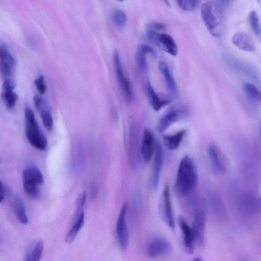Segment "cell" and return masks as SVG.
<instances>
[{
  "instance_id": "obj_1",
  "label": "cell",
  "mask_w": 261,
  "mask_h": 261,
  "mask_svg": "<svg viewBox=\"0 0 261 261\" xmlns=\"http://www.w3.org/2000/svg\"><path fill=\"white\" fill-rule=\"evenodd\" d=\"M198 181L196 167L192 160L184 156L178 167L175 182V190L181 196H186L195 188Z\"/></svg>"
},
{
  "instance_id": "obj_2",
  "label": "cell",
  "mask_w": 261,
  "mask_h": 261,
  "mask_svg": "<svg viewBox=\"0 0 261 261\" xmlns=\"http://www.w3.org/2000/svg\"><path fill=\"white\" fill-rule=\"evenodd\" d=\"M202 20L210 33L215 37L221 36L224 29L223 12L220 6L215 2H206L201 8Z\"/></svg>"
},
{
  "instance_id": "obj_3",
  "label": "cell",
  "mask_w": 261,
  "mask_h": 261,
  "mask_svg": "<svg viewBox=\"0 0 261 261\" xmlns=\"http://www.w3.org/2000/svg\"><path fill=\"white\" fill-rule=\"evenodd\" d=\"M24 127L26 137L31 145L35 148L45 150L47 147V139L40 128L32 109H24Z\"/></svg>"
},
{
  "instance_id": "obj_4",
  "label": "cell",
  "mask_w": 261,
  "mask_h": 261,
  "mask_svg": "<svg viewBox=\"0 0 261 261\" xmlns=\"http://www.w3.org/2000/svg\"><path fill=\"white\" fill-rule=\"evenodd\" d=\"M24 191L30 197L37 198L40 194L39 185L44 182L43 176L40 170L34 165L25 168L22 172Z\"/></svg>"
},
{
  "instance_id": "obj_5",
  "label": "cell",
  "mask_w": 261,
  "mask_h": 261,
  "mask_svg": "<svg viewBox=\"0 0 261 261\" xmlns=\"http://www.w3.org/2000/svg\"><path fill=\"white\" fill-rule=\"evenodd\" d=\"M189 114L187 107L175 105L168 108L159 120L156 129L159 133L166 130L172 124L185 118Z\"/></svg>"
},
{
  "instance_id": "obj_6",
  "label": "cell",
  "mask_w": 261,
  "mask_h": 261,
  "mask_svg": "<svg viewBox=\"0 0 261 261\" xmlns=\"http://www.w3.org/2000/svg\"><path fill=\"white\" fill-rule=\"evenodd\" d=\"M114 68L120 88L126 100L130 102L133 97V89L129 79L126 76L118 51L115 50L113 54Z\"/></svg>"
},
{
  "instance_id": "obj_7",
  "label": "cell",
  "mask_w": 261,
  "mask_h": 261,
  "mask_svg": "<svg viewBox=\"0 0 261 261\" xmlns=\"http://www.w3.org/2000/svg\"><path fill=\"white\" fill-rule=\"evenodd\" d=\"M147 37L150 41L155 43L161 49L172 56L177 55L178 47L170 35L166 33L160 34L149 29L147 32Z\"/></svg>"
},
{
  "instance_id": "obj_8",
  "label": "cell",
  "mask_w": 261,
  "mask_h": 261,
  "mask_svg": "<svg viewBox=\"0 0 261 261\" xmlns=\"http://www.w3.org/2000/svg\"><path fill=\"white\" fill-rule=\"evenodd\" d=\"M158 211L159 215L164 222L171 228L174 227V220L171 204L170 189L166 185L161 195L159 203Z\"/></svg>"
},
{
  "instance_id": "obj_9",
  "label": "cell",
  "mask_w": 261,
  "mask_h": 261,
  "mask_svg": "<svg viewBox=\"0 0 261 261\" xmlns=\"http://www.w3.org/2000/svg\"><path fill=\"white\" fill-rule=\"evenodd\" d=\"M207 152L214 171L219 173H227L229 170V162L222 151L215 144H210Z\"/></svg>"
},
{
  "instance_id": "obj_10",
  "label": "cell",
  "mask_w": 261,
  "mask_h": 261,
  "mask_svg": "<svg viewBox=\"0 0 261 261\" xmlns=\"http://www.w3.org/2000/svg\"><path fill=\"white\" fill-rule=\"evenodd\" d=\"M128 158L131 167L136 168L139 163V148L138 130L136 124H130L128 130Z\"/></svg>"
},
{
  "instance_id": "obj_11",
  "label": "cell",
  "mask_w": 261,
  "mask_h": 261,
  "mask_svg": "<svg viewBox=\"0 0 261 261\" xmlns=\"http://www.w3.org/2000/svg\"><path fill=\"white\" fill-rule=\"evenodd\" d=\"M127 203L124 202L120 211L116 225V232L121 249L124 251L128 246V231L126 221Z\"/></svg>"
},
{
  "instance_id": "obj_12",
  "label": "cell",
  "mask_w": 261,
  "mask_h": 261,
  "mask_svg": "<svg viewBox=\"0 0 261 261\" xmlns=\"http://www.w3.org/2000/svg\"><path fill=\"white\" fill-rule=\"evenodd\" d=\"M172 251L170 243L165 239L157 238L149 242L146 253L151 258H156L169 254Z\"/></svg>"
},
{
  "instance_id": "obj_13",
  "label": "cell",
  "mask_w": 261,
  "mask_h": 261,
  "mask_svg": "<svg viewBox=\"0 0 261 261\" xmlns=\"http://www.w3.org/2000/svg\"><path fill=\"white\" fill-rule=\"evenodd\" d=\"M205 221L204 212L201 208L196 209L194 214L192 229L195 242L200 246H202L205 244Z\"/></svg>"
},
{
  "instance_id": "obj_14",
  "label": "cell",
  "mask_w": 261,
  "mask_h": 261,
  "mask_svg": "<svg viewBox=\"0 0 261 261\" xmlns=\"http://www.w3.org/2000/svg\"><path fill=\"white\" fill-rule=\"evenodd\" d=\"M163 162V151L159 141H157L155 146V152L153 157L151 184L152 189L155 190L158 187L161 171Z\"/></svg>"
},
{
  "instance_id": "obj_15",
  "label": "cell",
  "mask_w": 261,
  "mask_h": 261,
  "mask_svg": "<svg viewBox=\"0 0 261 261\" xmlns=\"http://www.w3.org/2000/svg\"><path fill=\"white\" fill-rule=\"evenodd\" d=\"M0 64L2 76L5 79H9L14 71L15 61L11 53L3 45L0 47Z\"/></svg>"
},
{
  "instance_id": "obj_16",
  "label": "cell",
  "mask_w": 261,
  "mask_h": 261,
  "mask_svg": "<svg viewBox=\"0 0 261 261\" xmlns=\"http://www.w3.org/2000/svg\"><path fill=\"white\" fill-rule=\"evenodd\" d=\"M177 222L182 234L183 244L185 251L189 254H192L194 249V243L195 242L192 229L182 216L178 217Z\"/></svg>"
},
{
  "instance_id": "obj_17",
  "label": "cell",
  "mask_w": 261,
  "mask_h": 261,
  "mask_svg": "<svg viewBox=\"0 0 261 261\" xmlns=\"http://www.w3.org/2000/svg\"><path fill=\"white\" fill-rule=\"evenodd\" d=\"M153 145V135L149 129L145 128L143 133L140 153L143 161L146 163H148L152 157Z\"/></svg>"
},
{
  "instance_id": "obj_18",
  "label": "cell",
  "mask_w": 261,
  "mask_h": 261,
  "mask_svg": "<svg viewBox=\"0 0 261 261\" xmlns=\"http://www.w3.org/2000/svg\"><path fill=\"white\" fill-rule=\"evenodd\" d=\"M145 88L149 101L155 111H159L163 107L170 103V99L162 98L159 96L154 90L148 79L145 81Z\"/></svg>"
},
{
  "instance_id": "obj_19",
  "label": "cell",
  "mask_w": 261,
  "mask_h": 261,
  "mask_svg": "<svg viewBox=\"0 0 261 261\" xmlns=\"http://www.w3.org/2000/svg\"><path fill=\"white\" fill-rule=\"evenodd\" d=\"M151 54L155 56V51L147 44H141L138 48L136 54V65L138 70L141 73H145L148 69L146 55Z\"/></svg>"
},
{
  "instance_id": "obj_20",
  "label": "cell",
  "mask_w": 261,
  "mask_h": 261,
  "mask_svg": "<svg viewBox=\"0 0 261 261\" xmlns=\"http://www.w3.org/2000/svg\"><path fill=\"white\" fill-rule=\"evenodd\" d=\"M85 222L84 211H75L74 218L72 225L65 237V241L67 244L71 243Z\"/></svg>"
},
{
  "instance_id": "obj_21",
  "label": "cell",
  "mask_w": 261,
  "mask_h": 261,
  "mask_svg": "<svg viewBox=\"0 0 261 261\" xmlns=\"http://www.w3.org/2000/svg\"><path fill=\"white\" fill-rule=\"evenodd\" d=\"M232 43L238 48L244 51H253L255 49L251 37L246 33L238 32L231 38Z\"/></svg>"
},
{
  "instance_id": "obj_22",
  "label": "cell",
  "mask_w": 261,
  "mask_h": 261,
  "mask_svg": "<svg viewBox=\"0 0 261 261\" xmlns=\"http://www.w3.org/2000/svg\"><path fill=\"white\" fill-rule=\"evenodd\" d=\"M14 84L10 79H5L3 86V98L6 107L13 108L15 105L18 96L13 91Z\"/></svg>"
},
{
  "instance_id": "obj_23",
  "label": "cell",
  "mask_w": 261,
  "mask_h": 261,
  "mask_svg": "<svg viewBox=\"0 0 261 261\" xmlns=\"http://www.w3.org/2000/svg\"><path fill=\"white\" fill-rule=\"evenodd\" d=\"M43 249V243L41 240H38L33 242L27 249L23 261H40Z\"/></svg>"
},
{
  "instance_id": "obj_24",
  "label": "cell",
  "mask_w": 261,
  "mask_h": 261,
  "mask_svg": "<svg viewBox=\"0 0 261 261\" xmlns=\"http://www.w3.org/2000/svg\"><path fill=\"white\" fill-rule=\"evenodd\" d=\"M12 206L14 213L18 221L23 224L28 223L25 205L22 199L18 195L13 197Z\"/></svg>"
},
{
  "instance_id": "obj_25",
  "label": "cell",
  "mask_w": 261,
  "mask_h": 261,
  "mask_svg": "<svg viewBox=\"0 0 261 261\" xmlns=\"http://www.w3.org/2000/svg\"><path fill=\"white\" fill-rule=\"evenodd\" d=\"M187 130L181 129L172 135H166L163 136V141L167 149L173 150L177 149L184 139Z\"/></svg>"
},
{
  "instance_id": "obj_26",
  "label": "cell",
  "mask_w": 261,
  "mask_h": 261,
  "mask_svg": "<svg viewBox=\"0 0 261 261\" xmlns=\"http://www.w3.org/2000/svg\"><path fill=\"white\" fill-rule=\"evenodd\" d=\"M159 68L165 80L168 89L170 92L175 94L176 93V84L168 65L164 62L160 61L159 64Z\"/></svg>"
},
{
  "instance_id": "obj_27",
  "label": "cell",
  "mask_w": 261,
  "mask_h": 261,
  "mask_svg": "<svg viewBox=\"0 0 261 261\" xmlns=\"http://www.w3.org/2000/svg\"><path fill=\"white\" fill-rule=\"evenodd\" d=\"M126 15L122 10H114L112 14V20L114 25L119 29L123 28L126 22Z\"/></svg>"
},
{
  "instance_id": "obj_28",
  "label": "cell",
  "mask_w": 261,
  "mask_h": 261,
  "mask_svg": "<svg viewBox=\"0 0 261 261\" xmlns=\"http://www.w3.org/2000/svg\"><path fill=\"white\" fill-rule=\"evenodd\" d=\"M39 112H40L43 125L46 130L48 131L52 130L54 127V121L50 111L45 106Z\"/></svg>"
},
{
  "instance_id": "obj_29",
  "label": "cell",
  "mask_w": 261,
  "mask_h": 261,
  "mask_svg": "<svg viewBox=\"0 0 261 261\" xmlns=\"http://www.w3.org/2000/svg\"><path fill=\"white\" fill-rule=\"evenodd\" d=\"M244 90L249 97L261 102V91L255 86L251 83H246L244 85Z\"/></svg>"
},
{
  "instance_id": "obj_30",
  "label": "cell",
  "mask_w": 261,
  "mask_h": 261,
  "mask_svg": "<svg viewBox=\"0 0 261 261\" xmlns=\"http://www.w3.org/2000/svg\"><path fill=\"white\" fill-rule=\"evenodd\" d=\"M249 21L254 33L257 35H260L261 28L259 25L258 15L256 11H252L250 12L249 15Z\"/></svg>"
},
{
  "instance_id": "obj_31",
  "label": "cell",
  "mask_w": 261,
  "mask_h": 261,
  "mask_svg": "<svg viewBox=\"0 0 261 261\" xmlns=\"http://www.w3.org/2000/svg\"><path fill=\"white\" fill-rule=\"evenodd\" d=\"M176 3L181 9L186 11H190L196 9L200 2L199 1L180 0L177 1Z\"/></svg>"
},
{
  "instance_id": "obj_32",
  "label": "cell",
  "mask_w": 261,
  "mask_h": 261,
  "mask_svg": "<svg viewBox=\"0 0 261 261\" xmlns=\"http://www.w3.org/2000/svg\"><path fill=\"white\" fill-rule=\"evenodd\" d=\"M34 83L40 94H43L45 93L47 89V86L44 77L42 74L39 75L35 79Z\"/></svg>"
},
{
  "instance_id": "obj_33",
  "label": "cell",
  "mask_w": 261,
  "mask_h": 261,
  "mask_svg": "<svg viewBox=\"0 0 261 261\" xmlns=\"http://www.w3.org/2000/svg\"><path fill=\"white\" fill-rule=\"evenodd\" d=\"M86 199L87 195L85 192H83L80 195L76 202L75 211H84Z\"/></svg>"
},
{
  "instance_id": "obj_34",
  "label": "cell",
  "mask_w": 261,
  "mask_h": 261,
  "mask_svg": "<svg viewBox=\"0 0 261 261\" xmlns=\"http://www.w3.org/2000/svg\"><path fill=\"white\" fill-rule=\"evenodd\" d=\"M33 99L35 107L38 111L45 106L43 98L39 95H35Z\"/></svg>"
},
{
  "instance_id": "obj_35",
  "label": "cell",
  "mask_w": 261,
  "mask_h": 261,
  "mask_svg": "<svg viewBox=\"0 0 261 261\" xmlns=\"http://www.w3.org/2000/svg\"><path fill=\"white\" fill-rule=\"evenodd\" d=\"M165 26L163 24L159 23H153L150 25L149 29L156 31V30H163L165 29Z\"/></svg>"
},
{
  "instance_id": "obj_36",
  "label": "cell",
  "mask_w": 261,
  "mask_h": 261,
  "mask_svg": "<svg viewBox=\"0 0 261 261\" xmlns=\"http://www.w3.org/2000/svg\"><path fill=\"white\" fill-rule=\"evenodd\" d=\"M1 191H0V202H2L4 200L5 195H6V189L5 186H4L3 182H1Z\"/></svg>"
},
{
  "instance_id": "obj_37",
  "label": "cell",
  "mask_w": 261,
  "mask_h": 261,
  "mask_svg": "<svg viewBox=\"0 0 261 261\" xmlns=\"http://www.w3.org/2000/svg\"><path fill=\"white\" fill-rule=\"evenodd\" d=\"M196 261H202L200 258L197 257L195 258Z\"/></svg>"
},
{
  "instance_id": "obj_38",
  "label": "cell",
  "mask_w": 261,
  "mask_h": 261,
  "mask_svg": "<svg viewBox=\"0 0 261 261\" xmlns=\"http://www.w3.org/2000/svg\"><path fill=\"white\" fill-rule=\"evenodd\" d=\"M190 261H196V259L195 258V259H193L192 260H190Z\"/></svg>"
}]
</instances>
